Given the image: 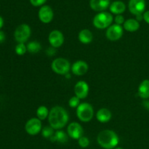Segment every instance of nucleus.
Instances as JSON below:
<instances>
[{
	"label": "nucleus",
	"mask_w": 149,
	"mask_h": 149,
	"mask_svg": "<svg viewBox=\"0 0 149 149\" xmlns=\"http://www.w3.org/2000/svg\"><path fill=\"white\" fill-rule=\"evenodd\" d=\"M97 142L100 147L104 149H114L119 143L117 134L111 130L101 131L97 137Z\"/></svg>",
	"instance_id": "obj_2"
},
{
	"label": "nucleus",
	"mask_w": 149,
	"mask_h": 149,
	"mask_svg": "<svg viewBox=\"0 0 149 149\" xmlns=\"http://www.w3.org/2000/svg\"><path fill=\"white\" fill-rule=\"evenodd\" d=\"M109 9H110L111 13L117 15L122 14L125 11V10H126V5L122 1H113V2H112L111 4Z\"/></svg>",
	"instance_id": "obj_20"
},
{
	"label": "nucleus",
	"mask_w": 149,
	"mask_h": 149,
	"mask_svg": "<svg viewBox=\"0 0 149 149\" xmlns=\"http://www.w3.org/2000/svg\"><path fill=\"white\" fill-rule=\"evenodd\" d=\"M42 135L43 138H46V139H50L55 134L54 132V129L51 126H46L45 127L42 128Z\"/></svg>",
	"instance_id": "obj_24"
},
{
	"label": "nucleus",
	"mask_w": 149,
	"mask_h": 149,
	"mask_svg": "<svg viewBox=\"0 0 149 149\" xmlns=\"http://www.w3.org/2000/svg\"><path fill=\"white\" fill-rule=\"evenodd\" d=\"M49 111L45 106H40L36 110V116L41 121L45 120L49 116Z\"/></svg>",
	"instance_id": "obj_23"
},
{
	"label": "nucleus",
	"mask_w": 149,
	"mask_h": 149,
	"mask_svg": "<svg viewBox=\"0 0 149 149\" xmlns=\"http://www.w3.org/2000/svg\"><path fill=\"white\" fill-rule=\"evenodd\" d=\"M5 39H6L5 33H4V31L0 30V43H3V42L5 41Z\"/></svg>",
	"instance_id": "obj_30"
},
{
	"label": "nucleus",
	"mask_w": 149,
	"mask_h": 149,
	"mask_svg": "<svg viewBox=\"0 0 149 149\" xmlns=\"http://www.w3.org/2000/svg\"><path fill=\"white\" fill-rule=\"evenodd\" d=\"M114 21L115 23H116V24L122 26V25L124 24V23L125 22V17H124L122 15H117L115 17Z\"/></svg>",
	"instance_id": "obj_28"
},
{
	"label": "nucleus",
	"mask_w": 149,
	"mask_h": 149,
	"mask_svg": "<svg viewBox=\"0 0 149 149\" xmlns=\"http://www.w3.org/2000/svg\"><path fill=\"white\" fill-rule=\"evenodd\" d=\"M138 95L144 100L149 98V79H144L140 84L138 90Z\"/></svg>",
	"instance_id": "obj_17"
},
{
	"label": "nucleus",
	"mask_w": 149,
	"mask_h": 149,
	"mask_svg": "<svg viewBox=\"0 0 149 149\" xmlns=\"http://www.w3.org/2000/svg\"><path fill=\"white\" fill-rule=\"evenodd\" d=\"M68 105L71 108H77L80 105V99L77 97V96H73L68 100Z\"/></svg>",
	"instance_id": "obj_26"
},
{
	"label": "nucleus",
	"mask_w": 149,
	"mask_h": 149,
	"mask_svg": "<svg viewBox=\"0 0 149 149\" xmlns=\"http://www.w3.org/2000/svg\"><path fill=\"white\" fill-rule=\"evenodd\" d=\"M123 29L129 32H135L140 29V23L136 19L130 18L125 20L123 24Z\"/></svg>",
	"instance_id": "obj_19"
},
{
	"label": "nucleus",
	"mask_w": 149,
	"mask_h": 149,
	"mask_svg": "<svg viewBox=\"0 0 149 149\" xmlns=\"http://www.w3.org/2000/svg\"><path fill=\"white\" fill-rule=\"evenodd\" d=\"M112 113L108 109L102 108L96 113V119L100 123H107L111 119Z\"/></svg>",
	"instance_id": "obj_16"
},
{
	"label": "nucleus",
	"mask_w": 149,
	"mask_h": 149,
	"mask_svg": "<svg viewBox=\"0 0 149 149\" xmlns=\"http://www.w3.org/2000/svg\"><path fill=\"white\" fill-rule=\"evenodd\" d=\"M77 116L82 122H89L94 116V109L89 103H81L77 108Z\"/></svg>",
	"instance_id": "obj_4"
},
{
	"label": "nucleus",
	"mask_w": 149,
	"mask_h": 149,
	"mask_svg": "<svg viewBox=\"0 0 149 149\" xmlns=\"http://www.w3.org/2000/svg\"><path fill=\"white\" fill-rule=\"evenodd\" d=\"M67 134L68 137L74 140H79L83 136L84 130L78 122H71L67 127Z\"/></svg>",
	"instance_id": "obj_10"
},
{
	"label": "nucleus",
	"mask_w": 149,
	"mask_h": 149,
	"mask_svg": "<svg viewBox=\"0 0 149 149\" xmlns=\"http://www.w3.org/2000/svg\"><path fill=\"white\" fill-rule=\"evenodd\" d=\"M89 69V65L85 61H77L74 63H73L71 66V71L72 73L76 76H84L87 74Z\"/></svg>",
	"instance_id": "obj_14"
},
{
	"label": "nucleus",
	"mask_w": 149,
	"mask_h": 149,
	"mask_svg": "<svg viewBox=\"0 0 149 149\" xmlns=\"http://www.w3.org/2000/svg\"><path fill=\"white\" fill-rule=\"evenodd\" d=\"M51 68L55 74L59 75H65L70 71L71 65L69 61L65 58H58L52 61Z\"/></svg>",
	"instance_id": "obj_5"
},
{
	"label": "nucleus",
	"mask_w": 149,
	"mask_h": 149,
	"mask_svg": "<svg viewBox=\"0 0 149 149\" xmlns=\"http://www.w3.org/2000/svg\"><path fill=\"white\" fill-rule=\"evenodd\" d=\"M90 140L85 136H82L78 140V144L81 148H85L90 146Z\"/></svg>",
	"instance_id": "obj_27"
},
{
	"label": "nucleus",
	"mask_w": 149,
	"mask_h": 149,
	"mask_svg": "<svg viewBox=\"0 0 149 149\" xmlns=\"http://www.w3.org/2000/svg\"><path fill=\"white\" fill-rule=\"evenodd\" d=\"M78 39L81 43L84 44V45L90 44L91 43L93 39V33L89 29H82L79 33Z\"/></svg>",
	"instance_id": "obj_18"
},
{
	"label": "nucleus",
	"mask_w": 149,
	"mask_h": 149,
	"mask_svg": "<svg viewBox=\"0 0 149 149\" xmlns=\"http://www.w3.org/2000/svg\"><path fill=\"white\" fill-rule=\"evenodd\" d=\"M47 0H30L31 4L34 7H39L42 6L46 2Z\"/></svg>",
	"instance_id": "obj_29"
},
{
	"label": "nucleus",
	"mask_w": 149,
	"mask_h": 149,
	"mask_svg": "<svg viewBox=\"0 0 149 149\" xmlns=\"http://www.w3.org/2000/svg\"><path fill=\"white\" fill-rule=\"evenodd\" d=\"M49 140L51 141H52V142H58L60 143H65L68 140V135L64 131L60 130L56 131L55 132V134H54L53 136Z\"/></svg>",
	"instance_id": "obj_21"
},
{
	"label": "nucleus",
	"mask_w": 149,
	"mask_h": 149,
	"mask_svg": "<svg viewBox=\"0 0 149 149\" xmlns=\"http://www.w3.org/2000/svg\"><path fill=\"white\" fill-rule=\"evenodd\" d=\"M26 47H27L28 52L31 54L38 53L42 49V45L37 41H32L29 42Z\"/></svg>",
	"instance_id": "obj_22"
},
{
	"label": "nucleus",
	"mask_w": 149,
	"mask_h": 149,
	"mask_svg": "<svg viewBox=\"0 0 149 149\" xmlns=\"http://www.w3.org/2000/svg\"><path fill=\"white\" fill-rule=\"evenodd\" d=\"M49 45L54 48H59L63 45L64 36L62 32L59 30H53L49 33L48 36Z\"/></svg>",
	"instance_id": "obj_9"
},
{
	"label": "nucleus",
	"mask_w": 149,
	"mask_h": 149,
	"mask_svg": "<svg viewBox=\"0 0 149 149\" xmlns=\"http://www.w3.org/2000/svg\"><path fill=\"white\" fill-rule=\"evenodd\" d=\"M31 34V27L26 23H23L17 26L14 32V37L17 43H24L28 41Z\"/></svg>",
	"instance_id": "obj_6"
},
{
	"label": "nucleus",
	"mask_w": 149,
	"mask_h": 149,
	"mask_svg": "<svg viewBox=\"0 0 149 149\" xmlns=\"http://www.w3.org/2000/svg\"><path fill=\"white\" fill-rule=\"evenodd\" d=\"M90 6L94 11L101 13L110 7V0H90Z\"/></svg>",
	"instance_id": "obj_15"
},
{
	"label": "nucleus",
	"mask_w": 149,
	"mask_h": 149,
	"mask_svg": "<svg viewBox=\"0 0 149 149\" xmlns=\"http://www.w3.org/2000/svg\"><path fill=\"white\" fill-rule=\"evenodd\" d=\"M3 26H4V19H3V17L0 15V30H1V28L3 27Z\"/></svg>",
	"instance_id": "obj_33"
},
{
	"label": "nucleus",
	"mask_w": 149,
	"mask_h": 149,
	"mask_svg": "<svg viewBox=\"0 0 149 149\" xmlns=\"http://www.w3.org/2000/svg\"><path fill=\"white\" fill-rule=\"evenodd\" d=\"M42 122L38 118H31L29 119L25 125L26 132L32 136L38 135L42 131Z\"/></svg>",
	"instance_id": "obj_7"
},
{
	"label": "nucleus",
	"mask_w": 149,
	"mask_h": 149,
	"mask_svg": "<svg viewBox=\"0 0 149 149\" xmlns=\"http://www.w3.org/2000/svg\"><path fill=\"white\" fill-rule=\"evenodd\" d=\"M106 38L111 42L119 40L123 36V27L116 23L111 25L106 30Z\"/></svg>",
	"instance_id": "obj_8"
},
{
	"label": "nucleus",
	"mask_w": 149,
	"mask_h": 149,
	"mask_svg": "<svg viewBox=\"0 0 149 149\" xmlns=\"http://www.w3.org/2000/svg\"><path fill=\"white\" fill-rule=\"evenodd\" d=\"M129 10L134 15H142L146 9L145 0H130L129 1Z\"/></svg>",
	"instance_id": "obj_12"
},
{
	"label": "nucleus",
	"mask_w": 149,
	"mask_h": 149,
	"mask_svg": "<svg viewBox=\"0 0 149 149\" xmlns=\"http://www.w3.org/2000/svg\"><path fill=\"white\" fill-rule=\"evenodd\" d=\"M89 91V84L84 81H79L74 86V94L80 100L85 99L88 96Z\"/></svg>",
	"instance_id": "obj_11"
},
{
	"label": "nucleus",
	"mask_w": 149,
	"mask_h": 149,
	"mask_svg": "<svg viewBox=\"0 0 149 149\" xmlns=\"http://www.w3.org/2000/svg\"><path fill=\"white\" fill-rule=\"evenodd\" d=\"M68 113L67 111L62 106H56L50 109L48 116V122L49 126L54 130H62L68 122Z\"/></svg>",
	"instance_id": "obj_1"
},
{
	"label": "nucleus",
	"mask_w": 149,
	"mask_h": 149,
	"mask_svg": "<svg viewBox=\"0 0 149 149\" xmlns=\"http://www.w3.org/2000/svg\"><path fill=\"white\" fill-rule=\"evenodd\" d=\"M136 20H138V22L143 20V15H136Z\"/></svg>",
	"instance_id": "obj_32"
},
{
	"label": "nucleus",
	"mask_w": 149,
	"mask_h": 149,
	"mask_svg": "<svg viewBox=\"0 0 149 149\" xmlns=\"http://www.w3.org/2000/svg\"><path fill=\"white\" fill-rule=\"evenodd\" d=\"M114 149H123V148H114Z\"/></svg>",
	"instance_id": "obj_34"
},
{
	"label": "nucleus",
	"mask_w": 149,
	"mask_h": 149,
	"mask_svg": "<svg viewBox=\"0 0 149 149\" xmlns=\"http://www.w3.org/2000/svg\"><path fill=\"white\" fill-rule=\"evenodd\" d=\"M38 16L41 22L43 23H49L52 20L54 13L52 9L49 5L42 6L39 10Z\"/></svg>",
	"instance_id": "obj_13"
},
{
	"label": "nucleus",
	"mask_w": 149,
	"mask_h": 149,
	"mask_svg": "<svg viewBox=\"0 0 149 149\" xmlns=\"http://www.w3.org/2000/svg\"><path fill=\"white\" fill-rule=\"evenodd\" d=\"M15 53L17 55H20V56L25 55L26 52H28L27 47H26V45L24 43H18L15 46Z\"/></svg>",
	"instance_id": "obj_25"
},
{
	"label": "nucleus",
	"mask_w": 149,
	"mask_h": 149,
	"mask_svg": "<svg viewBox=\"0 0 149 149\" xmlns=\"http://www.w3.org/2000/svg\"><path fill=\"white\" fill-rule=\"evenodd\" d=\"M113 16L108 12H101L96 15L93 20V26L96 28L102 30V29H108L113 22Z\"/></svg>",
	"instance_id": "obj_3"
},
{
	"label": "nucleus",
	"mask_w": 149,
	"mask_h": 149,
	"mask_svg": "<svg viewBox=\"0 0 149 149\" xmlns=\"http://www.w3.org/2000/svg\"><path fill=\"white\" fill-rule=\"evenodd\" d=\"M143 20L149 24V10L143 13Z\"/></svg>",
	"instance_id": "obj_31"
}]
</instances>
